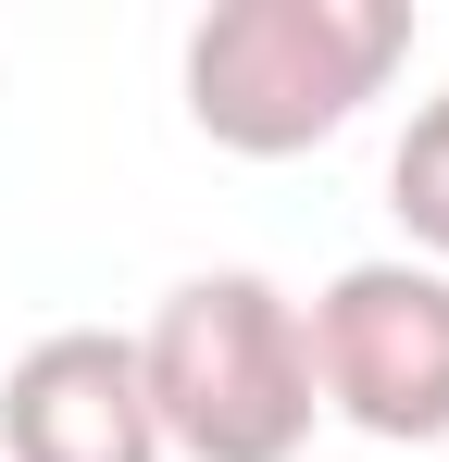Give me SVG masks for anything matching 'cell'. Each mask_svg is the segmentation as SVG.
<instances>
[{
    "label": "cell",
    "instance_id": "obj_4",
    "mask_svg": "<svg viewBox=\"0 0 449 462\" xmlns=\"http://www.w3.org/2000/svg\"><path fill=\"white\" fill-rule=\"evenodd\" d=\"M0 462H162L138 387V337L113 325H50L0 375Z\"/></svg>",
    "mask_w": 449,
    "mask_h": 462
},
{
    "label": "cell",
    "instance_id": "obj_1",
    "mask_svg": "<svg viewBox=\"0 0 449 462\" xmlns=\"http://www.w3.org/2000/svg\"><path fill=\"white\" fill-rule=\"evenodd\" d=\"M412 63V0H213L175 51L188 125L237 162H299L350 138Z\"/></svg>",
    "mask_w": 449,
    "mask_h": 462
},
{
    "label": "cell",
    "instance_id": "obj_3",
    "mask_svg": "<svg viewBox=\"0 0 449 462\" xmlns=\"http://www.w3.org/2000/svg\"><path fill=\"white\" fill-rule=\"evenodd\" d=\"M299 350H312V400L337 425H362L387 450L449 438V275L387 250V263H337L299 300Z\"/></svg>",
    "mask_w": 449,
    "mask_h": 462
},
{
    "label": "cell",
    "instance_id": "obj_5",
    "mask_svg": "<svg viewBox=\"0 0 449 462\" xmlns=\"http://www.w3.org/2000/svg\"><path fill=\"white\" fill-rule=\"evenodd\" d=\"M387 213L412 237V263L449 275V88L412 100V125H399V151H387Z\"/></svg>",
    "mask_w": 449,
    "mask_h": 462
},
{
    "label": "cell",
    "instance_id": "obj_2",
    "mask_svg": "<svg viewBox=\"0 0 449 462\" xmlns=\"http://www.w3.org/2000/svg\"><path fill=\"white\" fill-rule=\"evenodd\" d=\"M138 387L162 462H299L325 400H312V350H299V300L250 263L175 275L138 325Z\"/></svg>",
    "mask_w": 449,
    "mask_h": 462
}]
</instances>
